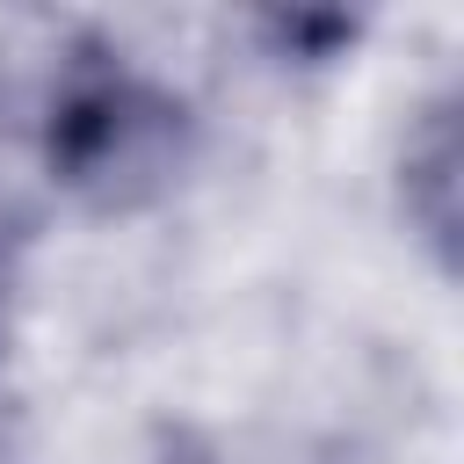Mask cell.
I'll return each instance as SVG.
<instances>
[{"label": "cell", "instance_id": "obj_1", "mask_svg": "<svg viewBox=\"0 0 464 464\" xmlns=\"http://www.w3.org/2000/svg\"><path fill=\"white\" fill-rule=\"evenodd\" d=\"M0 102L36 130L51 181L94 210H138L167 196L196 152V116L174 87L145 80L109 36L65 29L29 58V80Z\"/></svg>", "mask_w": 464, "mask_h": 464}, {"label": "cell", "instance_id": "obj_4", "mask_svg": "<svg viewBox=\"0 0 464 464\" xmlns=\"http://www.w3.org/2000/svg\"><path fill=\"white\" fill-rule=\"evenodd\" d=\"M7 319H14V246L0 232V348H7Z\"/></svg>", "mask_w": 464, "mask_h": 464}, {"label": "cell", "instance_id": "obj_3", "mask_svg": "<svg viewBox=\"0 0 464 464\" xmlns=\"http://www.w3.org/2000/svg\"><path fill=\"white\" fill-rule=\"evenodd\" d=\"M261 36L290 65H326V58H341V44L362 36V22L341 7H290V14H261Z\"/></svg>", "mask_w": 464, "mask_h": 464}, {"label": "cell", "instance_id": "obj_2", "mask_svg": "<svg viewBox=\"0 0 464 464\" xmlns=\"http://www.w3.org/2000/svg\"><path fill=\"white\" fill-rule=\"evenodd\" d=\"M399 210L435 254V268H457V225H464V102L442 87L413 109L399 138Z\"/></svg>", "mask_w": 464, "mask_h": 464}, {"label": "cell", "instance_id": "obj_5", "mask_svg": "<svg viewBox=\"0 0 464 464\" xmlns=\"http://www.w3.org/2000/svg\"><path fill=\"white\" fill-rule=\"evenodd\" d=\"M0 464H22V457H14V428H7V420H0Z\"/></svg>", "mask_w": 464, "mask_h": 464}]
</instances>
